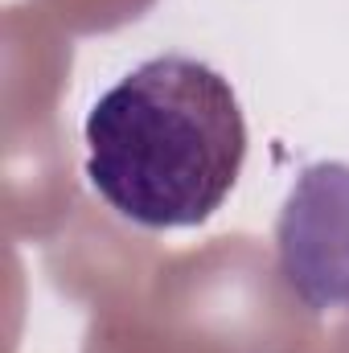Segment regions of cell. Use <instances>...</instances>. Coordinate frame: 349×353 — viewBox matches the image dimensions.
Returning a JSON list of instances; mask_svg holds the SVG:
<instances>
[{"instance_id":"obj_1","label":"cell","mask_w":349,"mask_h":353,"mask_svg":"<svg viewBox=\"0 0 349 353\" xmlns=\"http://www.w3.org/2000/svg\"><path fill=\"white\" fill-rule=\"evenodd\" d=\"M247 161V119L230 83L185 54L123 74L87 115V176L136 226L206 222Z\"/></svg>"},{"instance_id":"obj_2","label":"cell","mask_w":349,"mask_h":353,"mask_svg":"<svg viewBox=\"0 0 349 353\" xmlns=\"http://www.w3.org/2000/svg\"><path fill=\"white\" fill-rule=\"evenodd\" d=\"M275 255L288 292L312 312H349V165L321 161L296 176Z\"/></svg>"}]
</instances>
